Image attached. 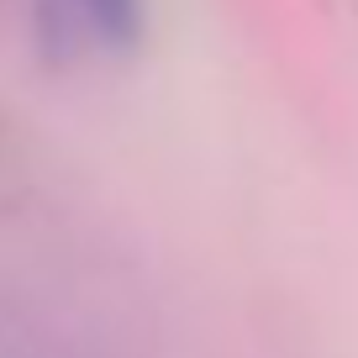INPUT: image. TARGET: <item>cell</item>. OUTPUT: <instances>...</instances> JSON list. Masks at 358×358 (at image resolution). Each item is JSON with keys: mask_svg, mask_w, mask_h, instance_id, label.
<instances>
[{"mask_svg": "<svg viewBox=\"0 0 358 358\" xmlns=\"http://www.w3.org/2000/svg\"><path fill=\"white\" fill-rule=\"evenodd\" d=\"M85 11H90V22L101 27V32L127 37L132 22H137V0H85Z\"/></svg>", "mask_w": 358, "mask_h": 358, "instance_id": "1", "label": "cell"}]
</instances>
